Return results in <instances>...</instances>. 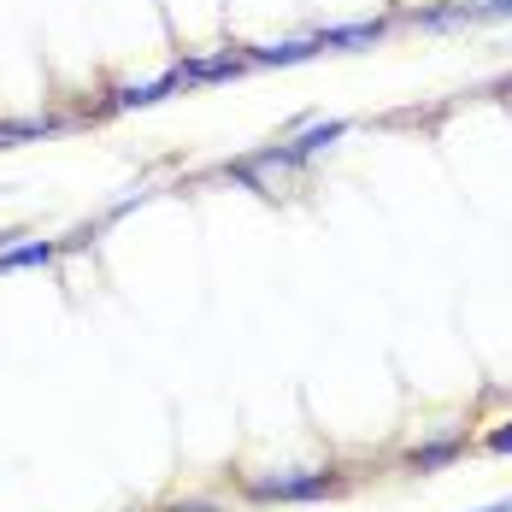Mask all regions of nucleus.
<instances>
[{
  "label": "nucleus",
  "mask_w": 512,
  "mask_h": 512,
  "mask_svg": "<svg viewBox=\"0 0 512 512\" xmlns=\"http://www.w3.org/2000/svg\"><path fill=\"white\" fill-rule=\"evenodd\" d=\"M330 489H336L330 471H277V477H254L248 483V495H259V501H318Z\"/></svg>",
  "instance_id": "nucleus-1"
},
{
  "label": "nucleus",
  "mask_w": 512,
  "mask_h": 512,
  "mask_svg": "<svg viewBox=\"0 0 512 512\" xmlns=\"http://www.w3.org/2000/svg\"><path fill=\"white\" fill-rule=\"evenodd\" d=\"M424 30H448V24H495L512 18V0H454V6H430V12H412Z\"/></svg>",
  "instance_id": "nucleus-2"
},
{
  "label": "nucleus",
  "mask_w": 512,
  "mask_h": 512,
  "mask_svg": "<svg viewBox=\"0 0 512 512\" xmlns=\"http://www.w3.org/2000/svg\"><path fill=\"white\" fill-rule=\"evenodd\" d=\"M183 83H189V77H183V65H171V71L154 77V83H124V89L112 95V106H124V112H130V106H154V101H165L171 89H183Z\"/></svg>",
  "instance_id": "nucleus-3"
},
{
  "label": "nucleus",
  "mask_w": 512,
  "mask_h": 512,
  "mask_svg": "<svg viewBox=\"0 0 512 512\" xmlns=\"http://www.w3.org/2000/svg\"><path fill=\"white\" fill-rule=\"evenodd\" d=\"M383 30H389L383 18H365V24H330V30H318V48L354 53V48H371V42H377Z\"/></svg>",
  "instance_id": "nucleus-4"
},
{
  "label": "nucleus",
  "mask_w": 512,
  "mask_h": 512,
  "mask_svg": "<svg viewBox=\"0 0 512 512\" xmlns=\"http://www.w3.org/2000/svg\"><path fill=\"white\" fill-rule=\"evenodd\" d=\"M254 65V53H212V59H183L189 83H218V77H242Z\"/></svg>",
  "instance_id": "nucleus-5"
},
{
  "label": "nucleus",
  "mask_w": 512,
  "mask_h": 512,
  "mask_svg": "<svg viewBox=\"0 0 512 512\" xmlns=\"http://www.w3.org/2000/svg\"><path fill=\"white\" fill-rule=\"evenodd\" d=\"M318 53V30L312 36H289V42H271V48H254V65H295V59H312Z\"/></svg>",
  "instance_id": "nucleus-6"
},
{
  "label": "nucleus",
  "mask_w": 512,
  "mask_h": 512,
  "mask_svg": "<svg viewBox=\"0 0 512 512\" xmlns=\"http://www.w3.org/2000/svg\"><path fill=\"white\" fill-rule=\"evenodd\" d=\"M342 136H348V118H330V124H312V130H301L289 148H295V154H301V165H307L312 154H324V148H330V142H342Z\"/></svg>",
  "instance_id": "nucleus-7"
},
{
  "label": "nucleus",
  "mask_w": 512,
  "mask_h": 512,
  "mask_svg": "<svg viewBox=\"0 0 512 512\" xmlns=\"http://www.w3.org/2000/svg\"><path fill=\"white\" fill-rule=\"evenodd\" d=\"M53 254H59V242H18V248H6V254H0V277H6V271H36V265H53Z\"/></svg>",
  "instance_id": "nucleus-8"
},
{
  "label": "nucleus",
  "mask_w": 512,
  "mask_h": 512,
  "mask_svg": "<svg viewBox=\"0 0 512 512\" xmlns=\"http://www.w3.org/2000/svg\"><path fill=\"white\" fill-rule=\"evenodd\" d=\"M460 460V442H430V448H412L407 465L412 471H442V465H454Z\"/></svg>",
  "instance_id": "nucleus-9"
},
{
  "label": "nucleus",
  "mask_w": 512,
  "mask_h": 512,
  "mask_svg": "<svg viewBox=\"0 0 512 512\" xmlns=\"http://www.w3.org/2000/svg\"><path fill=\"white\" fill-rule=\"evenodd\" d=\"M59 130V118H18V124H0V148H12V142H24V136H48Z\"/></svg>",
  "instance_id": "nucleus-10"
},
{
  "label": "nucleus",
  "mask_w": 512,
  "mask_h": 512,
  "mask_svg": "<svg viewBox=\"0 0 512 512\" xmlns=\"http://www.w3.org/2000/svg\"><path fill=\"white\" fill-rule=\"evenodd\" d=\"M489 448H495V454H512V430H495V436H489Z\"/></svg>",
  "instance_id": "nucleus-11"
},
{
  "label": "nucleus",
  "mask_w": 512,
  "mask_h": 512,
  "mask_svg": "<svg viewBox=\"0 0 512 512\" xmlns=\"http://www.w3.org/2000/svg\"><path fill=\"white\" fill-rule=\"evenodd\" d=\"M483 512H512V501H495V507H483Z\"/></svg>",
  "instance_id": "nucleus-12"
}]
</instances>
